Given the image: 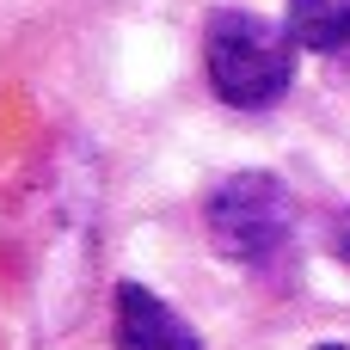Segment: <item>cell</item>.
Here are the masks:
<instances>
[{"label": "cell", "mask_w": 350, "mask_h": 350, "mask_svg": "<svg viewBox=\"0 0 350 350\" xmlns=\"http://www.w3.org/2000/svg\"><path fill=\"white\" fill-rule=\"evenodd\" d=\"M289 37L314 55L350 49V0H289Z\"/></svg>", "instance_id": "4"}, {"label": "cell", "mask_w": 350, "mask_h": 350, "mask_svg": "<svg viewBox=\"0 0 350 350\" xmlns=\"http://www.w3.org/2000/svg\"><path fill=\"white\" fill-rule=\"evenodd\" d=\"M117 350H203L197 326L178 320L148 283H117V320H111Z\"/></svg>", "instance_id": "3"}, {"label": "cell", "mask_w": 350, "mask_h": 350, "mask_svg": "<svg viewBox=\"0 0 350 350\" xmlns=\"http://www.w3.org/2000/svg\"><path fill=\"white\" fill-rule=\"evenodd\" d=\"M203 228H209V246L221 258H234V265H271L289 246L295 203H289L283 178H271V172H234V178H221L209 191Z\"/></svg>", "instance_id": "2"}, {"label": "cell", "mask_w": 350, "mask_h": 350, "mask_svg": "<svg viewBox=\"0 0 350 350\" xmlns=\"http://www.w3.org/2000/svg\"><path fill=\"white\" fill-rule=\"evenodd\" d=\"M320 350H350V345H320Z\"/></svg>", "instance_id": "6"}, {"label": "cell", "mask_w": 350, "mask_h": 350, "mask_svg": "<svg viewBox=\"0 0 350 350\" xmlns=\"http://www.w3.org/2000/svg\"><path fill=\"white\" fill-rule=\"evenodd\" d=\"M332 246H338V252H345V258H350V215H345V221H338V228H332Z\"/></svg>", "instance_id": "5"}, {"label": "cell", "mask_w": 350, "mask_h": 350, "mask_svg": "<svg viewBox=\"0 0 350 350\" xmlns=\"http://www.w3.org/2000/svg\"><path fill=\"white\" fill-rule=\"evenodd\" d=\"M295 37L289 25H271L258 12L221 6L203 31V68L221 105L234 111H271L289 86H295Z\"/></svg>", "instance_id": "1"}]
</instances>
